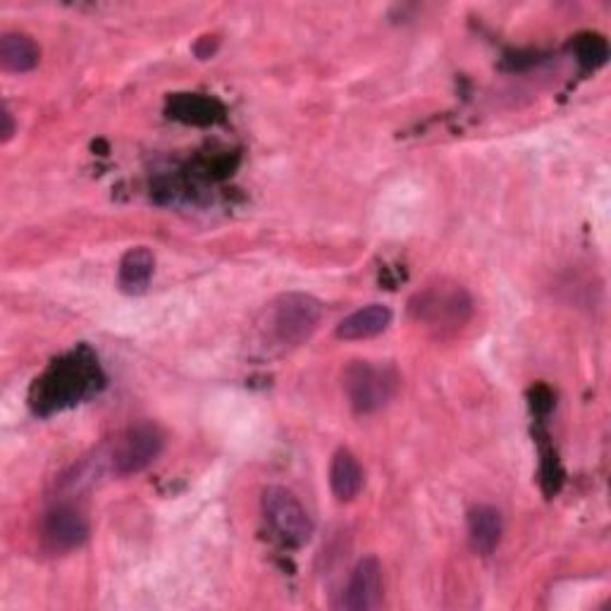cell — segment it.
<instances>
[{
    "label": "cell",
    "mask_w": 611,
    "mask_h": 611,
    "mask_svg": "<svg viewBox=\"0 0 611 611\" xmlns=\"http://www.w3.org/2000/svg\"><path fill=\"white\" fill-rule=\"evenodd\" d=\"M89 521L86 516L72 504H56L48 509L42 524V540L44 548L50 554H68L72 550H80L89 540Z\"/></svg>",
    "instance_id": "obj_7"
},
{
    "label": "cell",
    "mask_w": 611,
    "mask_h": 611,
    "mask_svg": "<svg viewBox=\"0 0 611 611\" xmlns=\"http://www.w3.org/2000/svg\"><path fill=\"white\" fill-rule=\"evenodd\" d=\"M383 604V566L375 556H363L349 576L340 609L373 611Z\"/></svg>",
    "instance_id": "obj_8"
},
{
    "label": "cell",
    "mask_w": 611,
    "mask_h": 611,
    "mask_svg": "<svg viewBox=\"0 0 611 611\" xmlns=\"http://www.w3.org/2000/svg\"><path fill=\"white\" fill-rule=\"evenodd\" d=\"M218 46H220L218 36H201L199 42H197V46H193V54L199 56V60H208V58L215 54Z\"/></svg>",
    "instance_id": "obj_17"
},
{
    "label": "cell",
    "mask_w": 611,
    "mask_h": 611,
    "mask_svg": "<svg viewBox=\"0 0 611 611\" xmlns=\"http://www.w3.org/2000/svg\"><path fill=\"white\" fill-rule=\"evenodd\" d=\"M38 60H42V50L32 36L20 32H5L0 36V68L5 72H32Z\"/></svg>",
    "instance_id": "obj_13"
},
{
    "label": "cell",
    "mask_w": 611,
    "mask_h": 611,
    "mask_svg": "<svg viewBox=\"0 0 611 611\" xmlns=\"http://www.w3.org/2000/svg\"><path fill=\"white\" fill-rule=\"evenodd\" d=\"M263 514L272 530L294 548H302L314 538V518L308 516L306 506L287 487L270 485L263 490Z\"/></svg>",
    "instance_id": "obj_6"
},
{
    "label": "cell",
    "mask_w": 611,
    "mask_h": 611,
    "mask_svg": "<svg viewBox=\"0 0 611 611\" xmlns=\"http://www.w3.org/2000/svg\"><path fill=\"white\" fill-rule=\"evenodd\" d=\"M106 383L98 359L89 346L70 351L68 356L54 361L48 371L32 385V409L38 415H50L74 404H82L89 397L98 395Z\"/></svg>",
    "instance_id": "obj_1"
},
{
    "label": "cell",
    "mask_w": 611,
    "mask_h": 611,
    "mask_svg": "<svg viewBox=\"0 0 611 611\" xmlns=\"http://www.w3.org/2000/svg\"><path fill=\"white\" fill-rule=\"evenodd\" d=\"M165 447V435L155 423H137L115 439L108 454L110 468L117 475H134L161 457Z\"/></svg>",
    "instance_id": "obj_5"
},
{
    "label": "cell",
    "mask_w": 611,
    "mask_h": 611,
    "mask_svg": "<svg viewBox=\"0 0 611 611\" xmlns=\"http://www.w3.org/2000/svg\"><path fill=\"white\" fill-rule=\"evenodd\" d=\"M167 115L187 125H215L223 120L225 108L220 101L201 94H175L167 101Z\"/></svg>",
    "instance_id": "obj_12"
},
{
    "label": "cell",
    "mask_w": 611,
    "mask_h": 611,
    "mask_svg": "<svg viewBox=\"0 0 611 611\" xmlns=\"http://www.w3.org/2000/svg\"><path fill=\"white\" fill-rule=\"evenodd\" d=\"M322 304L304 292H287L272 298L256 320V340L263 354H287L316 332Z\"/></svg>",
    "instance_id": "obj_2"
},
{
    "label": "cell",
    "mask_w": 611,
    "mask_h": 611,
    "mask_svg": "<svg viewBox=\"0 0 611 611\" xmlns=\"http://www.w3.org/2000/svg\"><path fill=\"white\" fill-rule=\"evenodd\" d=\"M0 122H3V127H0V141L8 144V141L15 137V129H17L15 117H12L8 103H3V108H0Z\"/></svg>",
    "instance_id": "obj_16"
},
{
    "label": "cell",
    "mask_w": 611,
    "mask_h": 611,
    "mask_svg": "<svg viewBox=\"0 0 611 611\" xmlns=\"http://www.w3.org/2000/svg\"><path fill=\"white\" fill-rule=\"evenodd\" d=\"M504 536V518L500 509L490 504H478L468 512V538L480 556H490L500 548Z\"/></svg>",
    "instance_id": "obj_9"
},
{
    "label": "cell",
    "mask_w": 611,
    "mask_h": 611,
    "mask_svg": "<svg viewBox=\"0 0 611 611\" xmlns=\"http://www.w3.org/2000/svg\"><path fill=\"white\" fill-rule=\"evenodd\" d=\"M155 272V256L146 246H134L129 249L122 261H120V270H117V284L125 294L139 296L149 290L151 278Z\"/></svg>",
    "instance_id": "obj_11"
},
{
    "label": "cell",
    "mask_w": 611,
    "mask_h": 611,
    "mask_svg": "<svg viewBox=\"0 0 611 611\" xmlns=\"http://www.w3.org/2000/svg\"><path fill=\"white\" fill-rule=\"evenodd\" d=\"M411 316L423 322L425 328L439 332L459 330L473 314V298L461 284L449 280H437L427 284L409 302Z\"/></svg>",
    "instance_id": "obj_3"
},
{
    "label": "cell",
    "mask_w": 611,
    "mask_h": 611,
    "mask_svg": "<svg viewBox=\"0 0 611 611\" xmlns=\"http://www.w3.org/2000/svg\"><path fill=\"white\" fill-rule=\"evenodd\" d=\"M399 387V375L387 363L354 361L344 371V392L351 409L368 415L385 409L395 399Z\"/></svg>",
    "instance_id": "obj_4"
},
{
    "label": "cell",
    "mask_w": 611,
    "mask_h": 611,
    "mask_svg": "<svg viewBox=\"0 0 611 611\" xmlns=\"http://www.w3.org/2000/svg\"><path fill=\"white\" fill-rule=\"evenodd\" d=\"M574 50H576V56H578L583 68H588V70L602 68V64L609 58V44H607V38L600 36V34H580V36H576Z\"/></svg>",
    "instance_id": "obj_15"
},
{
    "label": "cell",
    "mask_w": 611,
    "mask_h": 611,
    "mask_svg": "<svg viewBox=\"0 0 611 611\" xmlns=\"http://www.w3.org/2000/svg\"><path fill=\"white\" fill-rule=\"evenodd\" d=\"M389 322H392V308L385 304H371L354 310V314L337 325V337L344 342L371 340V337L383 334L389 328Z\"/></svg>",
    "instance_id": "obj_10"
},
{
    "label": "cell",
    "mask_w": 611,
    "mask_h": 611,
    "mask_svg": "<svg viewBox=\"0 0 611 611\" xmlns=\"http://www.w3.org/2000/svg\"><path fill=\"white\" fill-rule=\"evenodd\" d=\"M330 487L340 502H354L363 487V468L349 449H340L332 457Z\"/></svg>",
    "instance_id": "obj_14"
}]
</instances>
